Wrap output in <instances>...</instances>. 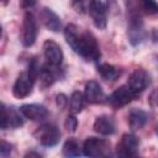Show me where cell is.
I'll list each match as a JSON object with an SVG mask.
<instances>
[{
    "instance_id": "cell-1",
    "label": "cell",
    "mask_w": 158,
    "mask_h": 158,
    "mask_svg": "<svg viewBox=\"0 0 158 158\" xmlns=\"http://www.w3.org/2000/svg\"><path fill=\"white\" fill-rule=\"evenodd\" d=\"M64 38L69 47L86 62H98L101 53L95 36L89 31H83L74 23L64 28Z\"/></svg>"
},
{
    "instance_id": "cell-2",
    "label": "cell",
    "mask_w": 158,
    "mask_h": 158,
    "mask_svg": "<svg viewBox=\"0 0 158 158\" xmlns=\"http://www.w3.org/2000/svg\"><path fill=\"white\" fill-rule=\"evenodd\" d=\"M127 36L132 46H138L146 40V31L143 26V14L133 5L131 0L127 2Z\"/></svg>"
},
{
    "instance_id": "cell-3",
    "label": "cell",
    "mask_w": 158,
    "mask_h": 158,
    "mask_svg": "<svg viewBox=\"0 0 158 158\" xmlns=\"http://www.w3.org/2000/svg\"><path fill=\"white\" fill-rule=\"evenodd\" d=\"M83 154L86 157H106L110 154V142L104 138L89 137L83 144Z\"/></svg>"
},
{
    "instance_id": "cell-4",
    "label": "cell",
    "mask_w": 158,
    "mask_h": 158,
    "mask_svg": "<svg viewBox=\"0 0 158 158\" xmlns=\"http://www.w3.org/2000/svg\"><path fill=\"white\" fill-rule=\"evenodd\" d=\"M37 33H38L37 20L31 11H27L22 21V35H21L22 44L25 47L33 46V43L37 40Z\"/></svg>"
},
{
    "instance_id": "cell-5",
    "label": "cell",
    "mask_w": 158,
    "mask_h": 158,
    "mask_svg": "<svg viewBox=\"0 0 158 158\" xmlns=\"http://www.w3.org/2000/svg\"><path fill=\"white\" fill-rule=\"evenodd\" d=\"M85 10L90 15L95 27H98L99 30H104L106 27V7L101 0H86Z\"/></svg>"
},
{
    "instance_id": "cell-6",
    "label": "cell",
    "mask_w": 158,
    "mask_h": 158,
    "mask_svg": "<svg viewBox=\"0 0 158 158\" xmlns=\"http://www.w3.org/2000/svg\"><path fill=\"white\" fill-rule=\"evenodd\" d=\"M35 137L37 138V141L42 146H44V147H53V146H56L59 142L60 132L57 128V126H54L52 123H44V125L40 126L36 130Z\"/></svg>"
},
{
    "instance_id": "cell-7",
    "label": "cell",
    "mask_w": 158,
    "mask_h": 158,
    "mask_svg": "<svg viewBox=\"0 0 158 158\" xmlns=\"http://www.w3.org/2000/svg\"><path fill=\"white\" fill-rule=\"evenodd\" d=\"M25 116L22 115L21 110L10 106L6 107L5 104H1V128H17L23 125Z\"/></svg>"
},
{
    "instance_id": "cell-8",
    "label": "cell",
    "mask_w": 158,
    "mask_h": 158,
    "mask_svg": "<svg viewBox=\"0 0 158 158\" xmlns=\"http://www.w3.org/2000/svg\"><path fill=\"white\" fill-rule=\"evenodd\" d=\"M35 81H36L35 78L30 74L28 70H23L22 73H20L14 83V86H12L14 96L17 99H23V98L28 96L32 93Z\"/></svg>"
},
{
    "instance_id": "cell-9",
    "label": "cell",
    "mask_w": 158,
    "mask_h": 158,
    "mask_svg": "<svg viewBox=\"0 0 158 158\" xmlns=\"http://www.w3.org/2000/svg\"><path fill=\"white\" fill-rule=\"evenodd\" d=\"M136 96H137V94L127 84H123V85L118 86L114 93H111V95L106 100L112 107L120 109V107L130 104Z\"/></svg>"
},
{
    "instance_id": "cell-10",
    "label": "cell",
    "mask_w": 158,
    "mask_h": 158,
    "mask_svg": "<svg viewBox=\"0 0 158 158\" xmlns=\"http://www.w3.org/2000/svg\"><path fill=\"white\" fill-rule=\"evenodd\" d=\"M139 139L133 133H125L116 147V154L118 157H135L138 154Z\"/></svg>"
},
{
    "instance_id": "cell-11",
    "label": "cell",
    "mask_w": 158,
    "mask_h": 158,
    "mask_svg": "<svg viewBox=\"0 0 158 158\" xmlns=\"http://www.w3.org/2000/svg\"><path fill=\"white\" fill-rule=\"evenodd\" d=\"M43 56L46 59V63H48L52 67L60 68L63 63V51L60 46L54 42L53 40H47L43 43Z\"/></svg>"
},
{
    "instance_id": "cell-12",
    "label": "cell",
    "mask_w": 158,
    "mask_h": 158,
    "mask_svg": "<svg viewBox=\"0 0 158 158\" xmlns=\"http://www.w3.org/2000/svg\"><path fill=\"white\" fill-rule=\"evenodd\" d=\"M126 84L138 95L139 93H142L151 84V77L144 69L137 68L131 73Z\"/></svg>"
},
{
    "instance_id": "cell-13",
    "label": "cell",
    "mask_w": 158,
    "mask_h": 158,
    "mask_svg": "<svg viewBox=\"0 0 158 158\" xmlns=\"http://www.w3.org/2000/svg\"><path fill=\"white\" fill-rule=\"evenodd\" d=\"M60 68L52 67L48 63H44L41 65V70L38 74V81H40V88L46 89L51 86L58 78H60Z\"/></svg>"
},
{
    "instance_id": "cell-14",
    "label": "cell",
    "mask_w": 158,
    "mask_h": 158,
    "mask_svg": "<svg viewBox=\"0 0 158 158\" xmlns=\"http://www.w3.org/2000/svg\"><path fill=\"white\" fill-rule=\"evenodd\" d=\"M84 96L89 104H102L106 100L101 85L95 80H89L84 88Z\"/></svg>"
},
{
    "instance_id": "cell-15",
    "label": "cell",
    "mask_w": 158,
    "mask_h": 158,
    "mask_svg": "<svg viewBox=\"0 0 158 158\" xmlns=\"http://www.w3.org/2000/svg\"><path fill=\"white\" fill-rule=\"evenodd\" d=\"M20 110L25 118L31 121H43L48 116V110L40 104H23Z\"/></svg>"
},
{
    "instance_id": "cell-16",
    "label": "cell",
    "mask_w": 158,
    "mask_h": 158,
    "mask_svg": "<svg viewBox=\"0 0 158 158\" xmlns=\"http://www.w3.org/2000/svg\"><path fill=\"white\" fill-rule=\"evenodd\" d=\"M41 22L46 28H48L52 32H59L62 28V21L60 17L49 7H43L40 12Z\"/></svg>"
},
{
    "instance_id": "cell-17",
    "label": "cell",
    "mask_w": 158,
    "mask_h": 158,
    "mask_svg": "<svg viewBox=\"0 0 158 158\" xmlns=\"http://www.w3.org/2000/svg\"><path fill=\"white\" fill-rule=\"evenodd\" d=\"M93 127H94L95 132H98L99 135H102V136H110L116 130L114 120L111 117H109V116H99V117H96L95 121H94Z\"/></svg>"
},
{
    "instance_id": "cell-18",
    "label": "cell",
    "mask_w": 158,
    "mask_h": 158,
    "mask_svg": "<svg viewBox=\"0 0 158 158\" xmlns=\"http://www.w3.org/2000/svg\"><path fill=\"white\" fill-rule=\"evenodd\" d=\"M148 121V115L142 109H131L128 112V125L132 131L141 130Z\"/></svg>"
},
{
    "instance_id": "cell-19",
    "label": "cell",
    "mask_w": 158,
    "mask_h": 158,
    "mask_svg": "<svg viewBox=\"0 0 158 158\" xmlns=\"http://www.w3.org/2000/svg\"><path fill=\"white\" fill-rule=\"evenodd\" d=\"M98 73L99 75L104 79V80H109V81H112V80H116L121 72L118 68H116L115 65L112 64H109V63H101L98 65Z\"/></svg>"
},
{
    "instance_id": "cell-20",
    "label": "cell",
    "mask_w": 158,
    "mask_h": 158,
    "mask_svg": "<svg viewBox=\"0 0 158 158\" xmlns=\"http://www.w3.org/2000/svg\"><path fill=\"white\" fill-rule=\"evenodd\" d=\"M85 102H86V99L84 96V93H81V91H73L72 95H70V99H69L70 112L74 114V115L81 112V110L85 106Z\"/></svg>"
},
{
    "instance_id": "cell-21",
    "label": "cell",
    "mask_w": 158,
    "mask_h": 158,
    "mask_svg": "<svg viewBox=\"0 0 158 158\" xmlns=\"http://www.w3.org/2000/svg\"><path fill=\"white\" fill-rule=\"evenodd\" d=\"M131 1L143 15L158 14V2L156 0H131Z\"/></svg>"
},
{
    "instance_id": "cell-22",
    "label": "cell",
    "mask_w": 158,
    "mask_h": 158,
    "mask_svg": "<svg viewBox=\"0 0 158 158\" xmlns=\"http://www.w3.org/2000/svg\"><path fill=\"white\" fill-rule=\"evenodd\" d=\"M81 154L80 146L74 138H69L63 144V156L64 157H78Z\"/></svg>"
},
{
    "instance_id": "cell-23",
    "label": "cell",
    "mask_w": 158,
    "mask_h": 158,
    "mask_svg": "<svg viewBox=\"0 0 158 158\" xmlns=\"http://www.w3.org/2000/svg\"><path fill=\"white\" fill-rule=\"evenodd\" d=\"M64 125H65V128H67L69 132H75V131H77V127H78V120H77L75 115H74V114L69 115V116L67 117Z\"/></svg>"
},
{
    "instance_id": "cell-24",
    "label": "cell",
    "mask_w": 158,
    "mask_h": 158,
    "mask_svg": "<svg viewBox=\"0 0 158 158\" xmlns=\"http://www.w3.org/2000/svg\"><path fill=\"white\" fill-rule=\"evenodd\" d=\"M11 144L10 143H7L6 141H1V143H0V156L2 157V158H6L7 156H10V153H11Z\"/></svg>"
},
{
    "instance_id": "cell-25",
    "label": "cell",
    "mask_w": 158,
    "mask_h": 158,
    "mask_svg": "<svg viewBox=\"0 0 158 158\" xmlns=\"http://www.w3.org/2000/svg\"><path fill=\"white\" fill-rule=\"evenodd\" d=\"M56 102H57V106L59 109H64L67 106V104H68V99H67V96L64 94H58L57 98H56Z\"/></svg>"
},
{
    "instance_id": "cell-26",
    "label": "cell",
    "mask_w": 158,
    "mask_h": 158,
    "mask_svg": "<svg viewBox=\"0 0 158 158\" xmlns=\"http://www.w3.org/2000/svg\"><path fill=\"white\" fill-rule=\"evenodd\" d=\"M85 4H86V0H73V5L75 6L77 11H84Z\"/></svg>"
},
{
    "instance_id": "cell-27",
    "label": "cell",
    "mask_w": 158,
    "mask_h": 158,
    "mask_svg": "<svg viewBox=\"0 0 158 158\" xmlns=\"http://www.w3.org/2000/svg\"><path fill=\"white\" fill-rule=\"evenodd\" d=\"M2 4H4V5H6V4H7V0H2Z\"/></svg>"
},
{
    "instance_id": "cell-28",
    "label": "cell",
    "mask_w": 158,
    "mask_h": 158,
    "mask_svg": "<svg viewBox=\"0 0 158 158\" xmlns=\"http://www.w3.org/2000/svg\"><path fill=\"white\" fill-rule=\"evenodd\" d=\"M156 133H157V136H158V126L156 127Z\"/></svg>"
}]
</instances>
